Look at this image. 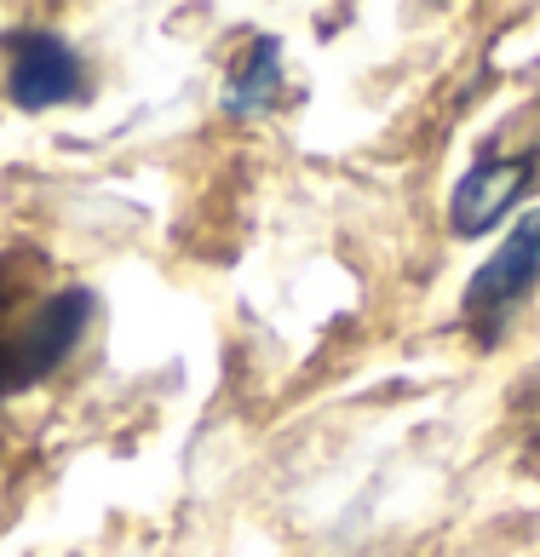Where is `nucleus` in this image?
Returning <instances> with one entry per match:
<instances>
[{
	"label": "nucleus",
	"mask_w": 540,
	"mask_h": 557,
	"mask_svg": "<svg viewBox=\"0 0 540 557\" xmlns=\"http://www.w3.org/2000/svg\"><path fill=\"white\" fill-rule=\"evenodd\" d=\"M535 276H540V213H529L524 224H517L501 253L471 276V287H466V322L483 339H494V327L512 317V305L535 287Z\"/></svg>",
	"instance_id": "1"
},
{
	"label": "nucleus",
	"mask_w": 540,
	"mask_h": 557,
	"mask_svg": "<svg viewBox=\"0 0 540 557\" xmlns=\"http://www.w3.org/2000/svg\"><path fill=\"white\" fill-rule=\"evenodd\" d=\"M7 52H12V98L17 110H52V104H70L87 87L81 75V58L64 47L58 35L47 29H24V35H7Z\"/></svg>",
	"instance_id": "2"
},
{
	"label": "nucleus",
	"mask_w": 540,
	"mask_h": 557,
	"mask_svg": "<svg viewBox=\"0 0 540 557\" xmlns=\"http://www.w3.org/2000/svg\"><path fill=\"white\" fill-rule=\"evenodd\" d=\"M87 294H64L52 299L47 311H40V322L29 327V334L17 339H0V391H17V385H35L40 374H52L58 362H64V350L75 345L81 322H87Z\"/></svg>",
	"instance_id": "3"
},
{
	"label": "nucleus",
	"mask_w": 540,
	"mask_h": 557,
	"mask_svg": "<svg viewBox=\"0 0 540 557\" xmlns=\"http://www.w3.org/2000/svg\"><path fill=\"white\" fill-rule=\"evenodd\" d=\"M529 184H535V161L529 156H517V161H477V168L454 184V201H449L454 236H483L489 224L529 190Z\"/></svg>",
	"instance_id": "4"
},
{
	"label": "nucleus",
	"mask_w": 540,
	"mask_h": 557,
	"mask_svg": "<svg viewBox=\"0 0 540 557\" xmlns=\"http://www.w3.org/2000/svg\"><path fill=\"white\" fill-rule=\"evenodd\" d=\"M270 92H277V40H254L247 64H242V81L231 87V110H254Z\"/></svg>",
	"instance_id": "5"
}]
</instances>
